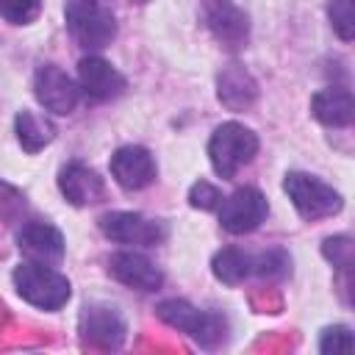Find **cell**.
<instances>
[{"instance_id":"cell-9","label":"cell","mask_w":355,"mask_h":355,"mask_svg":"<svg viewBox=\"0 0 355 355\" xmlns=\"http://www.w3.org/2000/svg\"><path fill=\"white\" fill-rule=\"evenodd\" d=\"M33 94L53 114H72L80 100V86L55 64H44L33 75Z\"/></svg>"},{"instance_id":"cell-10","label":"cell","mask_w":355,"mask_h":355,"mask_svg":"<svg viewBox=\"0 0 355 355\" xmlns=\"http://www.w3.org/2000/svg\"><path fill=\"white\" fill-rule=\"evenodd\" d=\"M78 330L86 344L97 349H119L125 341V319L111 305H86L78 319Z\"/></svg>"},{"instance_id":"cell-3","label":"cell","mask_w":355,"mask_h":355,"mask_svg":"<svg viewBox=\"0 0 355 355\" xmlns=\"http://www.w3.org/2000/svg\"><path fill=\"white\" fill-rule=\"evenodd\" d=\"M258 153V136L239 125V122H222L211 141H208V158L219 178L230 180L241 166H247Z\"/></svg>"},{"instance_id":"cell-16","label":"cell","mask_w":355,"mask_h":355,"mask_svg":"<svg viewBox=\"0 0 355 355\" xmlns=\"http://www.w3.org/2000/svg\"><path fill=\"white\" fill-rule=\"evenodd\" d=\"M216 97L227 111H247L258 100V80L241 64H227L216 75Z\"/></svg>"},{"instance_id":"cell-14","label":"cell","mask_w":355,"mask_h":355,"mask_svg":"<svg viewBox=\"0 0 355 355\" xmlns=\"http://www.w3.org/2000/svg\"><path fill=\"white\" fill-rule=\"evenodd\" d=\"M17 247L28 261L58 263L64 258V236L50 222H28L17 233Z\"/></svg>"},{"instance_id":"cell-8","label":"cell","mask_w":355,"mask_h":355,"mask_svg":"<svg viewBox=\"0 0 355 355\" xmlns=\"http://www.w3.org/2000/svg\"><path fill=\"white\" fill-rule=\"evenodd\" d=\"M266 214H269V202L252 186H241L230 197H222L219 202V222L233 236L252 233L266 219Z\"/></svg>"},{"instance_id":"cell-1","label":"cell","mask_w":355,"mask_h":355,"mask_svg":"<svg viewBox=\"0 0 355 355\" xmlns=\"http://www.w3.org/2000/svg\"><path fill=\"white\" fill-rule=\"evenodd\" d=\"M14 288L28 305L42 311H61L72 294L69 280L50 263L39 261H25L14 269Z\"/></svg>"},{"instance_id":"cell-22","label":"cell","mask_w":355,"mask_h":355,"mask_svg":"<svg viewBox=\"0 0 355 355\" xmlns=\"http://www.w3.org/2000/svg\"><path fill=\"white\" fill-rule=\"evenodd\" d=\"M355 349V336L347 324H333L324 327L319 336V352L324 355H336V352H352Z\"/></svg>"},{"instance_id":"cell-18","label":"cell","mask_w":355,"mask_h":355,"mask_svg":"<svg viewBox=\"0 0 355 355\" xmlns=\"http://www.w3.org/2000/svg\"><path fill=\"white\" fill-rule=\"evenodd\" d=\"M14 130H17V141L22 144L25 153H39L55 139L53 122L36 116L33 111H19L14 116Z\"/></svg>"},{"instance_id":"cell-5","label":"cell","mask_w":355,"mask_h":355,"mask_svg":"<svg viewBox=\"0 0 355 355\" xmlns=\"http://www.w3.org/2000/svg\"><path fill=\"white\" fill-rule=\"evenodd\" d=\"M283 189H286L291 205L297 208V214L308 222L333 216L344 208V200L333 186H327L324 180L305 175V172H288L283 180Z\"/></svg>"},{"instance_id":"cell-26","label":"cell","mask_w":355,"mask_h":355,"mask_svg":"<svg viewBox=\"0 0 355 355\" xmlns=\"http://www.w3.org/2000/svg\"><path fill=\"white\" fill-rule=\"evenodd\" d=\"M130 3H136V6H144V3H150V0H130Z\"/></svg>"},{"instance_id":"cell-15","label":"cell","mask_w":355,"mask_h":355,"mask_svg":"<svg viewBox=\"0 0 355 355\" xmlns=\"http://www.w3.org/2000/svg\"><path fill=\"white\" fill-rule=\"evenodd\" d=\"M78 86L80 92H86L89 97L94 100H111V97H119L128 86L125 75L119 69H114L105 58L100 55H86L80 58L78 64Z\"/></svg>"},{"instance_id":"cell-2","label":"cell","mask_w":355,"mask_h":355,"mask_svg":"<svg viewBox=\"0 0 355 355\" xmlns=\"http://www.w3.org/2000/svg\"><path fill=\"white\" fill-rule=\"evenodd\" d=\"M155 316L164 324L186 333L189 338H194L205 349L222 344L225 336H227V322H225L222 313H216V311H200V308H194L186 300H164V302H158L155 305Z\"/></svg>"},{"instance_id":"cell-7","label":"cell","mask_w":355,"mask_h":355,"mask_svg":"<svg viewBox=\"0 0 355 355\" xmlns=\"http://www.w3.org/2000/svg\"><path fill=\"white\" fill-rule=\"evenodd\" d=\"M100 230L105 239L116 244H141V247H155L166 239V225L133 211H111L100 216Z\"/></svg>"},{"instance_id":"cell-19","label":"cell","mask_w":355,"mask_h":355,"mask_svg":"<svg viewBox=\"0 0 355 355\" xmlns=\"http://www.w3.org/2000/svg\"><path fill=\"white\" fill-rule=\"evenodd\" d=\"M211 272L216 280H222L225 286H239L252 275V258L236 247H225L214 255L211 261Z\"/></svg>"},{"instance_id":"cell-21","label":"cell","mask_w":355,"mask_h":355,"mask_svg":"<svg viewBox=\"0 0 355 355\" xmlns=\"http://www.w3.org/2000/svg\"><path fill=\"white\" fill-rule=\"evenodd\" d=\"M327 17H330V25L338 33V39L341 42H352V36H355V8H352V0H330L327 3Z\"/></svg>"},{"instance_id":"cell-13","label":"cell","mask_w":355,"mask_h":355,"mask_svg":"<svg viewBox=\"0 0 355 355\" xmlns=\"http://www.w3.org/2000/svg\"><path fill=\"white\" fill-rule=\"evenodd\" d=\"M108 275L116 283H122L128 288H136V291H158L161 283H164L161 269L150 258H144L139 252H130V250L114 252L108 258Z\"/></svg>"},{"instance_id":"cell-12","label":"cell","mask_w":355,"mask_h":355,"mask_svg":"<svg viewBox=\"0 0 355 355\" xmlns=\"http://www.w3.org/2000/svg\"><path fill=\"white\" fill-rule=\"evenodd\" d=\"M58 191L64 194V200L69 205L83 208V205H94L105 197V183L92 166H86L80 161H69L58 169Z\"/></svg>"},{"instance_id":"cell-4","label":"cell","mask_w":355,"mask_h":355,"mask_svg":"<svg viewBox=\"0 0 355 355\" xmlns=\"http://www.w3.org/2000/svg\"><path fill=\"white\" fill-rule=\"evenodd\" d=\"M72 39L86 50H103L116 36V19L100 0H69L64 8Z\"/></svg>"},{"instance_id":"cell-11","label":"cell","mask_w":355,"mask_h":355,"mask_svg":"<svg viewBox=\"0 0 355 355\" xmlns=\"http://www.w3.org/2000/svg\"><path fill=\"white\" fill-rule=\"evenodd\" d=\"M155 158L150 155L147 147L139 144H125L111 155V178L125 189V191H139L147 189L155 180Z\"/></svg>"},{"instance_id":"cell-24","label":"cell","mask_w":355,"mask_h":355,"mask_svg":"<svg viewBox=\"0 0 355 355\" xmlns=\"http://www.w3.org/2000/svg\"><path fill=\"white\" fill-rule=\"evenodd\" d=\"M352 252H355V247H352V239H349V236H330V239H324V244H322V255H324L336 269H341V272H349V266H352Z\"/></svg>"},{"instance_id":"cell-20","label":"cell","mask_w":355,"mask_h":355,"mask_svg":"<svg viewBox=\"0 0 355 355\" xmlns=\"http://www.w3.org/2000/svg\"><path fill=\"white\" fill-rule=\"evenodd\" d=\"M252 272L263 280H283L291 272V258L283 250H266L252 258Z\"/></svg>"},{"instance_id":"cell-6","label":"cell","mask_w":355,"mask_h":355,"mask_svg":"<svg viewBox=\"0 0 355 355\" xmlns=\"http://www.w3.org/2000/svg\"><path fill=\"white\" fill-rule=\"evenodd\" d=\"M200 19L227 50H241L250 39V17L236 0H200Z\"/></svg>"},{"instance_id":"cell-23","label":"cell","mask_w":355,"mask_h":355,"mask_svg":"<svg viewBox=\"0 0 355 355\" xmlns=\"http://www.w3.org/2000/svg\"><path fill=\"white\" fill-rule=\"evenodd\" d=\"M42 0H0V17L11 25H28L39 17Z\"/></svg>"},{"instance_id":"cell-17","label":"cell","mask_w":355,"mask_h":355,"mask_svg":"<svg viewBox=\"0 0 355 355\" xmlns=\"http://www.w3.org/2000/svg\"><path fill=\"white\" fill-rule=\"evenodd\" d=\"M311 114L327 128H347L355 119V100L347 89L327 86L311 97Z\"/></svg>"},{"instance_id":"cell-25","label":"cell","mask_w":355,"mask_h":355,"mask_svg":"<svg viewBox=\"0 0 355 355\" xmlns=\"http://www.w3.org/2000/svg\"><path fill=\"white\" fill-rule=\"evenodd\" d=\"M222 202V194L216 186H211L208 180H197L191 189H189V205L191 208H200V211H214L219 208Z\"/></svg>"}]
</instances>
